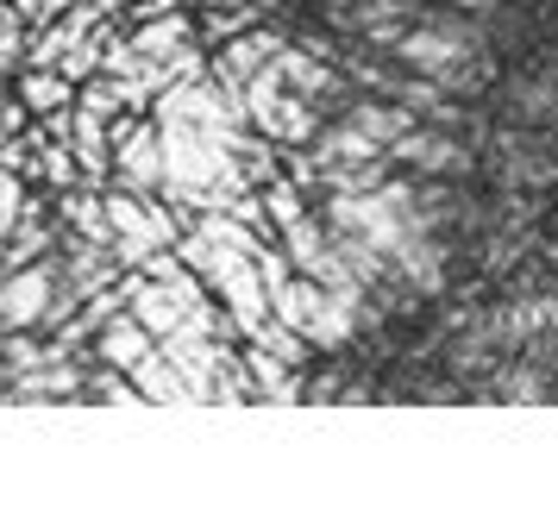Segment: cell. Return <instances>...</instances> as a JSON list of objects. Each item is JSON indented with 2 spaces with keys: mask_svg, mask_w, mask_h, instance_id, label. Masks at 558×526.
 Segmentation results:
<instances>
[{
  "mask_svg": "<svg viewBox=\"0 0 558 526\" xmlns=\"http://www.w3.org/2000/svg\"><path fill=\"white\" fill-rule=\"evenodd\" d=\"M252 25H257V7L245 0V7H220V13H207L202 32L214 38V45H227V38H239V32H252Z\"/></svg>",
  "mask_w": 558,
  "mask_h": 526,
  "instance_id": "d6986e66",
  "label": "cell"
},
{
  "mask_svg": "<svg viewBox=\"0 0 558 526\" xmlns=\"http://www.w3.org/2000/svg\"><path fill=\"white\" fill-rule=\"evenodd\" d=\"M26 200H32V195H26V175L0 163V238H7L13 225H20V213H26Z\"/></svg>",
  "mask_w": 558,
  "mask_h": 526,
  "instance_id": "ac0fdd59",
  "label": "cell"
},
{
  "mask_svg": "<svg viewBox=\"0 0 558 526\" xmlns=\"http://www.w3.org/2000/svg\"><path fill=\"white\" fill-rule=\"evenodd\" d=\"M389 163H408V170H421V175H464L471 170V150L458 145V138H446V125L439 132H408V138H396L389 145Z\"/></svg>",
  "mask_w": 558,
  "mask_h": 526,
  "instance_id": "ba28073f",
  "label": "cell"
},
{
  "mask_svg": "<svg viewBox=\"0 0 558 526\" xmlns=\"http://www.w3.org/2000/svg\"><path fill=\"white\" fill-rule=\"evenodd\" d=\"M0 357H7V370H13V376H32L45 357H51V339L38 345L32 332H0Z\"/></svg>",
  "mask_w": 558,
  "mask_h": 526,
  "instance_id": "e0dca14e",
  "label": "cell"
},
{
  "mask_svg": "<svg viewBox=\"0 0 558 526\" xmlns=\"http://www.w3.org/2000/svg\"><path fill=\"white\" fill-rule=\"evenodd\" d=\"M20 95H26V107L32 113H57V107H76V75H63V70H38L32 63L26 70V82H20Z\"/></svg>",
  "mask_w": 558,
  "mask_h": 526,
  "instance_id": "2e32d148",
  "label": "cell"
},
{
  "mask_svg": "<svg viewBox=\"0 0 558 526\" xmlns=\"http://www.w3.org/2000/svg\"><path fill=\"white\" fill-rule=\"evenodd\" d=\"M7 376H13V370H0V401H13V389H7Z\"/></svg>",
  "mask_w": 558,
  "mask_h": 526,
  "instance_id": "44dd1931",
  "label": "cell"
},
{
  "mask_svg": "<svg viewBox=\"0 0 558 526\" xmlns=\"http://www.w3.org/2000/svg\"><path fill=\"white\" fill-rule=\"evenodd\" d=\"M170 7H177V0H132L126 13H138V20H151V13H170Z\"/></svg>",
  "mask_w": 558,
  "mask_h": 526,
  "instance_id": "ffe728a7",
  "label": "cell"
},
{
  "mask_svg": "<svg viewBox=\"0 0 558 526\" xmlns=\"http://www.w3.org/2000/svg\"><path fill=\"white\" fill-rule=\"evenodd\" d=\"M458 7H489V0H458Z\"/></svg>",
  "mask_w": 558,
  "mask_h": 526,
  "instance_id": "cb8c5ba5",
  "label": "cell"
},
{
  "mask_svg": "<svg viewBox=\"0 0 558 526\" xmlns=\"http://www.w3.org/2000/svg\"><path fill=\"white\" fill-rule=\"evenodd\" d=\"M252 125L277 145H314L320 138V100L302 95V88H277L264 107H252Z\"/></svg>",
  "mask_w": 558,
  "mask_h": 526,
  "instance_id": "8992f818",
  "label": "cell"
},
{
  "mask_svg": "<svg viewBox=\"0 0 558 526\" xmlns=\"http://www.w3.org/2000/svg\"><path fill=\"white\" fill-rule=\"evenodd\" d=\"M245 370H252V389L257 401H302V364H289V357H277V351H264L245 339Z\"/></svg>",
  "mask_w": 558,
  "mask_h": 526,
  "instance_id": "30bf717a",
  "label": "cell"
},
{
  "mask_svg": "<svg viewBox=\"0 0 558 526\" xmlns=\"http://www.w3.org/2000/svg\"><path fill=\"white\" fill-rule=\"evenodd\" d=\"M345 120H357V125H364V132H371V138H377L383 150H389L396 138H408V132L421 125V113H414L408 100L377 95V100H352V107H345Z\"/></svg>",
  "mask_w": 558,
  "mask_h": 526,
  "instance_id": "5bb4252c",
  "label": "cell"
},
{
  "mask_svg": "<svg viewBox=\"0 0 558 526\" xmlns=\"http://www.w3.org/2000/svg\"><path fill=\"white\" fill-rule=\"evenodd\" d=\"M132 382L145 389V401H157V407H195V389H189V376L177 370V357L157 345L145 364H132Z\"/></svg>",
  "mask_w": 558,
  "mask_h": 526,
  "instance_id": "8fae6325",
  "label": "cell"
},
{
  "mask_svg": "<svg viewBox=\"0 0 558 526\" xmlns=\"http://www.w3.org/2000/svg\"><path fill=\"white\" fill-rule=\"evenodd\" d=\"M7 13H13V0H0V20H7Z\"/></svg>",
  "mask_w": 558,
  "mask_h": 526,
  "instance_id": "603a6c76",
  "label": "cell"
},
{
  "mask_svg": "<svg viewBox=\"0 0 558 526\" xmlns=\"http://www.w3.org/2000/svg\"><path fill=\"white\" fill-rule=\"evenodd\" d=\"M63 295V264H20L0 276V332H45Z\"/></svg>",
  "mask_w": 558,
  "mask_h": 526,
  "instance_id": "277c9868",
  "label": "cell"
},
{
  "mask_svg": "<svg viewBox=\"0 0 558 526\" xmlns=\"http://www.w3.org/2000/svg\"><path fill=\"white\" fill-rule=\"evenodd\" d=\"M113 182L138 195H163V125L157 113H120L113 120Z\"/></svg>",
  "mask_w": 558,
  "mask_h": 526,
  "instance_id": "5b68a950",
  "label": "cell"
},
{
  "mask_svg": "<svg viewBox=\"0 0 558 526\" xmlns=\"http://www.w3.org/2000/svg\"><path fill=\"white\" fill-rule=\"evenodd\" d=\"M282 45H289L282 32H270V25H252V32H239V38H227V45H220V57H214V75L227 82L232 95H245V82H252L264 63H277Z\"/></svg>",
  "mask_w": 558,
  "mask_h": 526,
  "instance_id": "52a82bcc",
  "label": "cell"
},
{
  "mask_svg": "<svg viewBox=\"0 0 558 526\" xmlns=\"http://www.w3.org/2000/svg\"><path fill=\"white\" fill-rule=\"evenodd\" d=\"M157 351V339H151V326L138 320V314H113V320L95 332V364H113V370H132V364H145Z\"/></svg>",
  "mask_w": 558,
  "mask_h": 526,
  "instance_id": "9c48e42d",
  "label": "cell"
},
{
  "mask_svg": "<svg viewBox=\"0 0 558 526\" xmlns=\"http://www.w3.org/2000/svg\"><path fill=\"white\" fill-rule=\"evenodd\" d=\"M101 7H107V13H113V7H132V0H101Z\"/></svg>",
  "mask_w": 558,
  "mask_h": 526,
  "instance_id": "7402d4cb",
  "label": "cell"
},
{
  "mask_svg": "<svg viewBox=\"0 0 558 526\" xmlns=\"http://www.w3.org/2000/svg\"><path fill=\"white\" fill-rule=\"evenodd\" d=\"M282 75H289V88H302V95H314V100H339L345 95V82H339V70H332L327 57H314V50L295 38V45H282Z\"/></svg>",
  "mask_w": 558,
  "mask_h": 526,
  "instance_id": "7c38bea8",
  "label": "cell"
},
{
  "mask_svg": "<svg viewBox=\"0 0 558 526\" xmlns=\"http://www.w3.org/2000/svg\"><path fill=\"white\" fill-rule=\"evenodd\" d=\"M257 250H264V245H257ZM257 250L220 245L214 270H207V289L227 301V314L239 320V332H245V339H252L257 326L277 314V307H270V282H264V264H257Z\"/></svg>",
  "mask_w": 558,
  "mask_h": 526,
  "instance_id": "3957f363",
  "label": "cell"
},
{
  "mask_svg": "<svg viewBox=\"0 0 558 526\" xmlns=\"http://www.w3.org/2000/svg\"><path fill=\"white\" fill-rule=\"evenodd\" d=\"M107 213H113V257H120L126 270H138L151 250H163V245L182 238L170 200L138 195V188H113V195H107Z\"/></svg>",
  "mask_w": 558,
  "mask_h": 526,
  "instance_id": "7a4b0ae2",
  "label": "cell"
},
{
  "mask_svg": "<svg viewBox=\"0 0 558 526\" xmlns=\"http://www.w3.org/2000/svg\"><path fill=\"white\" fill-rule=\"evenodd\" d=\"M345 20H352L357 32H371L377 45L396 50V38H402L408 25H421L427 13H421V7H408V0H357L352 13H339V25H345Z\"/></svg>",
  "mask_w": 558,
  "mask_h": 526,
  "instance_id": "4fadbf2b",
  "label": "cell"
},
{
  "mask_svg": "<svg viewBox=\"0 0 558 526\" xmlns=\"http://www.w3.org/2000/svg\"><path fill=\"white\" fill-rule=\"evenodd\" d=\"M396 63H408L414 75H433L446 82L452 95H471L483 88V70H477V32L458 20H421L408 25L396 38Z\"/></svg>",
  "mask_w": 558,
  "mask_h": 526,
  "instance_id": "6da1fadb",
  "label": "cell"
},
{
  "mask_svg": "<svg viewBox=\"0 0 558 526\" xmlns=\"http://www.w3.org/2000/svg\"><path fill=\"white\" fill-rule=\"evenodd\" d=\"M189 38H195V20H189V13H177V7L132 25V45H138V57H170V50H182Z\"/></svg>",
  "mask_w": 558,
  "mask_h": 526,
  "instance_id": "9a60e30c",
  "label": "cell"
}]
</instances>
